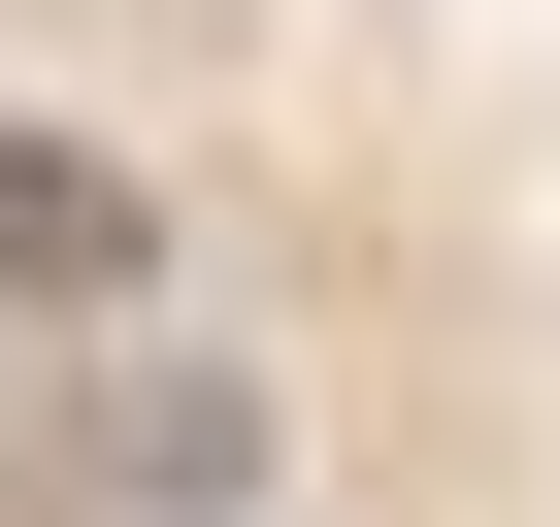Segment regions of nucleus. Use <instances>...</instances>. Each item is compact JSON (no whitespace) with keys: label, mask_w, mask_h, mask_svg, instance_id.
Segmentation results:
<instances>
[{"label":"nucleus","mask_w":560,"mask_h":527,"mask_svg":"<svg viewBox=\"0 0 560 527\" xmlns=\"http://www.w3.org/2000/svg\"><path fill=\"white\" fill-rule=\"evenodd\" d=\"M132 297H165V231H132V165L0 99V330H132Z\"/></svg>","instance_id":"f03ea898"},{"label":"nucleus","mask_w":560,"mask_h":527,"mask_svg":"<svg viewBox=\"0 0 560 527\" xmlns=\"http://www.w3.org/2000/svg\"><path fill=\"white\" fill-rule=\"evenodd\" d=\"M34 527H298V363H231V330H67L34 363Z\"/></svg>","instance_id":"f257e3e1"}]
</instances>
